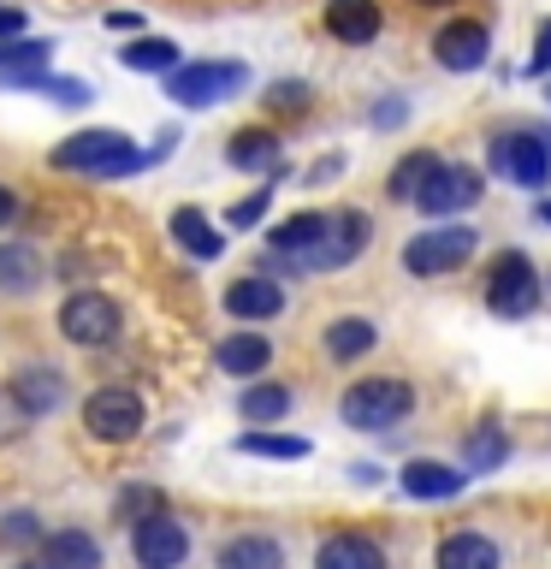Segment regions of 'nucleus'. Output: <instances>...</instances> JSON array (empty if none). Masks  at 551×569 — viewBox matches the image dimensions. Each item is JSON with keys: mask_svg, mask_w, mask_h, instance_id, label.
Masks as SVG:
<instances>
[{"mask_svg": "<svg viewBox=\"0 0 551 569\" xmlns=\"http://www.w3.org/2000/svg\"><path fill=\"white\" fill-rule=\"evenodd\" d=\"M53 172H89V178H124L142 167V154L131 149V137L113 131V124H89V131L66 137L60 149L48 154Z\"/></svg>", "mask_w": 551, "mask_h": 569, "instance_id": "1", "label": "nucleus"}, {"mask_svg": "<svg viewBox=\"0 0 551 569\" xmlns=\"http://www.w3.org/2000/svg\"><path fill=\"white\" fill-rule=\"evenodd\" d=\"M409 409H415V386L398 380V373H373V380H355L344 398H338V421L355 427V433H385L398 427Z\"/></svg>", "mask_w": 551, "mask_h": 569, "instance_id": "2", "label": "nucleus"}, {"mask_svg": "<svg viewBox=\"0 0 551 569\" xmlns=\"http://www.w3.org/2000/svg\"><path fill=\"white\" fill-rule=\"evenodd\" d=\"M249 89V66L243 60H190L167 71V101L178 107H220Z\"/></svg>", "mask_w": 551, "mask_h": 569, "instance_id": "3", "label": "nucleus"}, {"mask_svg": "<svg viewBox=\"0 0 551 569\" xmlns=\"http://www.w3.org/2000/svg\"><path fill=\"white\" fill-rule=\"evenodd\" d=\"M480 249V231L474 226H433V231H415V238L403 243V267L415 279H439V273H457V267H469V256Z\"/></svg>", "mask_w": 551, "mask_h": 569, "instance_id": "4", "label": "nucleus"}, {"mask_svg": "<svg viewBox=\"0 0 551 569\" xmlns=\"http://www.w3.org/2000/svg\"><path fill=\"white\" fill-rule=\"evenodd\" d=\"M83 427L96 445H131L142 427H149V409L131 386H101L83 398Z\"/></svg>", "mask_w": 551, "mask_h": 569, "instance_id": "5", "label": "nucleus"}, {"mask_svg": "<svg viewBox=\"0 0 551 569\" xmlns=\"http://www.w3.org/2000/svg\"><path fill=\"white\" fill-rule=\"evenodd\" d=\"M124 327V315H119V302L96 291V284H83V291H71L60 302V332L71 338L78 350H101V345H113Z\"/></svg>", "mask_w": 551, "mask_h": 569, "instance_id": "6", "label": "nucleus"}, {"mask_svg": "<svg viewBox=\"0 0 551 569\" xmlns=\"http://www.w3.org/2000/svg\"><path fill=\"white\" fill-rule=\"evenodd\" d=\"M533 302H540V273H533V261L522 249H504L487 267V309L498 320H522V315H533Z\"/></svg>", "mask_w": 551, "mask_h": 569, "instance_id": "7", "label": "nucleus"}, {"mask_svg": "<svg viewBox=\"0 0 551 569\" xmlns=\"http://www.w3.org/2000/svg\"><path fill=\"white\" fill-rule=\"evenodd\" d=\"M492 172L510 178L522 190H545L551 184V142L545 131H498L492 137Z\"/></svg>", "mask_w": 551, "mask_h": 569, "instance_id": "8", "label": "nucleus"}, {"mask_svg": "<svg viewBox=\"0 0 551 569\" xmlns=\"http://www.w3.org/2000/svg\"><path fill=\"white\" fill-rule=\"evenodd\" d=\"M480 196H487V178H480L474 167H457V160H439V167H433V178H427V184H421V196H415V208H421V213H433V220H451V213L474 208Z\"/></svg>", "mask_w": 551, "mask_h": 569, "instance_id": "9", "label": "nucleus"}, {"mask_svg": "<svg viewBox=\"0 0 551 569\" xmlns=\"http://www.w3.org/2000/svg\"><path fill=\"white\" fill-rule=\"evenodd\" d=\"M184 558H190V528L172 522V510L131 522V563L137 569H178Z\"/></svg>", "mask_w": 551, "mask_h": 569, "instance_id": "10", "label": "nucleus"}, {"mask_svg": "<svg viewBox=\"0 0 551 569\" xmlns=\"http://www.w3.org/2000/svg\"><path fill=\"white\" fill-rule=\"evenodd\" d=\"M368 238H373L368 213H362V208H338L332 226H327V238H320V249L302 261V273H332V267H350V261L368 249Z\"/></svg>", "mask_w": 551, "mask_h": 569, "instance_id": "11", "label": "nucleus"}, {"mask_svg": "<svg viewBox=\"0 0 551 569\" xmlns=\"http://www.w3.org/2000/svg\"><path fill=\"white\" fill-rule=\"evenodd\" d=\"M7 391L18 398V409H24L30 421H42V416H53V409L71 398V380L60 368H48V362H30V368H18L7 380Z\"/></svg>", "mask_w": 551, "mask_h": 569, "instance_id": "12", "label": "nucleus"}, {"mask_svg": "<svg viewBox=\"0 0 551 569\" xmlns=\"http://www.w3.org/2000/svg\"><path fill=\"white\" fill-rule=\"evenodd\" d=\"M487 53H492V36H487V24H474V18H457V24H444L433 36V60L444 71H480Z\"/></svg>", "mask_w": 551, "mask_h": 569, "instance_id": "13", "label": "nucleus"}, {"mask_svg": "<svg viewBox=\"0 0 551 569\" xmlns=\"http://www.w3.org/2000/svg\"><path fill=\"white\" fill-rule=\"evenodd\" d=\"M226 315L231 320H273V315H284V284L279 279H267V273H243V279H231L226 284Z\"/></svg>", "mask_w": 551, "mask_h": 569, "instance_id": "14", "label": "nucleus"}, {"mask_svg": "<svg viewBox=\"0 0 551 569\" xmlns=\"http://www.w3.org/2000/svg\"><path fill=\"white\" fill-rule=\"evenodd\" d=\"M213 362H220V373H231V380H261L267 362H273V345H267V332H226L220 345H213Z\"/></svg>", "mask_w": 551, "mask_h": 569, "instance_id": "15", "label": "nucleus"}, {"mask_svg": "<svg viewBox=\"0 0 551 569\" xmlns=\"http://www.w3.org/2000/svg\"><path fill=\"white\" fill-rule=\"evenodd\" d=\"M167 238L184 249L190 261H220L226 256V238H220V226L208 220L202 208H172V220H167Z\"/></svg>", "mask_w": 551, "mask_h": 569, "instance_id": "16", "label": "nucleus"}, {"mask_svg": "<svg viewBox=\"0 0 551 569\" xmlns=\"http://www.w3.org/2000/svg\"><path fill=\"white\" fill-rule=\"evenodd\" d=\"M433 569H504V558H498V546L480 528H457V533L439 540Z\"/></svg>", "mask_w": 551, "mask_h": 569, "instance_id": "17", "label": "nucleus"}, {"mask_svg": "<svg viewBox=\"0 0 551 569\" xmlns=\"http://www.w3.org/2000/svg\"><path fill=\"white\" fill-rule=\"evenodd\" d=\"M398 487L409 492V498H457L462 487H469V475L462 469H451V462H433V457H415V462H403V475H398Z\"/></svg>", "mask_w": 551, "mask_h": 569, "instance_id": "18", "label": "nucleus"}, {"mask_svg": "<svg viewBox=\"0 0 551 569\" xmlns=\"http://www.w3.org/2000/svg\"><path fill=\"white\" fill-rule=\"evenodd\" d=\"M314 569H385V546L368 533H327L314 551Z\"/></svg>", "mask_w": 551, "mask_h": 569, "instance_id": "19", "label": "nucleus"}, {"mask_svg": "<svg viewBox=\"0 0 551 569\" xmlns=\"http://www.w3.org/2000/svg\"><path fill=\"white\" fill-rule=\"evenodd\" d=\"M0 291H7V297L42 291V249H36L30 238L0 243Z\"/></svg>", "mask_w": 551, "mask_h": 569, "instance_id": "20", "label": "nucleus"}, {"mask_svg": "<svg viewBox=\"0 0 551 569\" xmlns=\"http://www.w3.org/2000/svg\"><path fill=\"white\" fill-rule=\"evenodd\" d=\"M213 569H284V546L273 533H231L213 551Z\"/></svg>", "mask_w": 551, "mask_h": 569, "instance_id": "21", "label": "nucleus"}, {"mask_svg": "<svg viewBox=\"0 0 551 569\" xmlns=\"http://www.w3.org/2000/svg\"><path fill=\"white\" fill-rule=\"evenodd\" d=\"M380 7L373 0H327V36H338V42H350V48H362L380 36Z\"/></svg>", "mask_w": 551, "mask_h": 569, "instance_id": "22", "label": "nucleus"}, {"mask_svg": "<svg viewBox=\"0 0 551 569\" xmlns=\"http://www.w3.org/2000/svg\"><path fill=\"white\" fill-rule=\"evenodd\" d=\"M291 386H279V380H249L243 391H238V416L249 421V427H279L284 416H291Z\"/></svg>", "mask_w": 551, "mask_h": 569, "instance_id": "23", "label": "nucleus"}, {"mask_svg": "<svg viewBox=\"0 0 551 569\" xmlns=\"http://www.w3.org/2000/svg\"><path fill=\"white\" fill-rule=\"evenodd\" d=\"M226 160L238 172H279V137L267 124H243V131H231Z\"/></svg>", "mask_w": 551, "mask_h": 569, "instance_id": "24", "label": "nucleus"}, {"mask_svg": "<svg viewBox=\"0 0 551 569\" xmlns=\"http://www.w3.org/2000/svg\"><path fill=\"white\" fill-rule=\"evenodd\" d=\"M0 89H18V96H48V101H66V107H89L83 78H48V71H0Z\"/></svg>", "mask_w": 551, "mask_h": 569, "instance_id": "25", "label": "nucleus"}, {"mask_svg": "<svg viewBox=\"0 0 551 569\" xmlns=\"http://www.w3.org/2000/svg\"><path fill=\"white\" fill-rule=\"evenodd\" d=\"M42 558L53 569H101V540L83 528H53L42 533Z\"/></svg>", "mask_w": 551, "mask_h": 569, "instance_id": "26", "label": "nucleus"}, {"mask_svg": "<svg viewBox=\"0 0 551 569\" xmlns=\"http://www.w3.org/2000/svg\"><path fill=\"white\" fill-rule=\"evenodd\" d=\"M231 451H238V457H273V462H302V457H309V439H297V433H279V427H243V433L231 439Z\"/></svg>", "mask_w": 551, "mask_h": 569, "instance_id": "27", "label": "nucleus"}, {"mask_svg": "<svg viewBox=\"0 0 551 569\" xmlns=\"http://www.w3.org/2000/svg\"><path fill=\"white\" fill-rule=\"evenodd\" d=\"M373 345H380V327L362 320V315H344V320L327 327V356L332 362H355V356H368Z\"/></svg>", "mask_w": 551, "mask_h": 569, "instance_id": "28", "label": "nucleus"}, {"mask_svg": "<svg viewBox=\"0 0 551 569\" xmlns=\"http://www.w3.org/2000/svg\"><path fill=\"white\" fill-rule=\"evenodd\" d=\"M504 457H510V439H504V427H492V421L474 427V433L462 439V475H469V480L474 475H492Z\"/></svg>", "mask_w": 551, "mask_h": 569, "instance_id": "29", "label": "nucleus"}, {"mask_svg": "<svg viewBox=\"0 0 551 569\" xmlns=\"http://www.w3.org/2000/svg\"><path fill=\"white\" fill-rule=\"evenodd\" d=\"M433 167H439V154L433 149H409L398 167H391V178H385V196L391 202H415L421 196V184L433 178Z\"/></svg>", "mask_w": 551, "mask_h": 569, "instance_id": "30", "label": "nucleus"}, {"mask_svg": "<svg viewBox=\"0 0 551 569\" xmlns=\"http://www.w3.org/2000/svg\"><path fill=\"white\" fill-rule=\"evenodd\" d=\"M119 60L131 71H154V78H167L172 66H184V53H178L172 36H137L131 48H119Z\"/></svg>", "mask_w": 551, "mask_h": 569, "instance_id": "31", "label": "nucleus"}, {"mask_svg": "<svg viewBox=\"0 0 551 569\" xmlns=\"http://www.w3.org/2000/svg\"><path fill=\"white\" fill-rule=\"evenodd\" d=\"M142 516H167V492L131 480V487L113 492V522H142Z\"/></svg>", "mask_w": 551, "mask_h": 569, "instance_id": "32", "label": "nucleus"}, {"mask_svg": "<svg viewBox=\"0 0 551 569\" xmlns=\"http://www.w3.org/2000/svg\"><path fill=\"white\" fill-rule=\"evenodd\" d=\"M48 53L53 42H42V36H7L0 42V71H42Z\"/></svg>", "mask_w": 551, "mask_h": 569, "instance_id": "33", "label": "nucleus"}, {"mask_svg": "<svg viewBox=\"0 0 551 569\" xmlns=\"http://www.w3.org/2000/svg\"><path fill=\"white\" fill-rule=\"evenodd\" d=\"M42 522H36V510H7L0 516V546H42Z\"/></svg>", "mask_w": 551, "mask_h": 569, "instance_id": "34", "label": "nucleus"}, {"mask_svg": "<svg viewBox=\"0 0 551 569\" xmlns=\"http://www.w3.org/2000/svg\"><path fill=\"white\" fill-rule=\"evenodd\" d=\"M273 113H309V83H297V78H279V83H267V96H261Z\"/></svg>", "mask_w": 551, "mask_h": 569, "instance_id": "35", "label": "nucleus"}, {"mask_svg": "<svg viewBox=\"0 0 551 569\" xmlns=\"http://www.w3.org/2000/svg\"><path fill=\"white\" fill-rule=\"evenodd\" d=\"M267 202H273V190H256V196H243V202L226 213V226H231V231H249V226H261V220H267Z\"/></svg>", "mask_w": 551, "mask_h": 569, "instance_id": "36", "label": "nucleus"}, {"mask_svg": "<svg viewBox=\"0 0 551 569\" xmlns=\"http://www.w3.org/2000/svg\"><path fill=\"white\" fill-rule=\"evenodd\" d=\"M24 433H30V416L18 409V398H12V391L0 386V445H7V439H24Z\"/></svg>", "mask_w": 551, "mask_h": 569, "instance_id": "37", "label": "nucleus"}, {"mask_svg": "<svg viewBox=\"0 0 551 569\" xmlns=\"http://www.w3.org/2000/svg\"><path fill=\"white\" fill-rule=\"evenodd\" d=\"M528 71L540 78V71H551V18L540 24V42H533V60H528Z\"/></svg>", "mask_w": 551, "mask_h": 569, "instance_id": "38", "label": "nucleus"}, {"mask_svg": "<svg viewBox=\"0 0 551 569\" xmlns=\"http://www.w3.org/2000/svg\"><path fill=\"white\" fill-rule=\"evenodd\" d=\"M7 36H24V12L18 7H0V42H7Z\"/></svg>", "mask_w": 551, "mask_h": 569, "instance_id": "39", "label": "nucleus"}, {"mask_svg": "<svg viewBox=\"0 0 551 569\" xmlns=\"http://www.w3.org/2000/svg\"><path fill=\"white\" fill-rule=\"evenodd\" d=\"M403 113H409L403 101H380V107H373V124H403Z\"/></svg>", "mask_w": 551, "mask_h": 569, "instance_id": "40", "label": "nucleus"}, {"mask_svg": "<svg viewBox=\"0 0 551 569\" xmlns=\"http://www.w3.org/2000/svg\"><path fill=\"white\" fill-rule=\"evenodd\" d=\"M12 220H18V196H12L7 184H0V231H7Z\"/></svg>", "mask_w": 551, "mask_h": 569, "instance_id": "41", "label": "nucleus"}, {"mask_svg": "<svg viewBox=\"0 0 551 569\" xmlns=\"http://www.w3.org/2000/svg\"><path fill=\"white\" fill-rule=\"evenodd\" d=\"M338 167H344V160H338V154H327V160H320V167L309 172V184H327V178H338Z\"/></svg>", "mask_w": 551, "mask_h": 569, "instance_id": "42", "label": "nucleus"}, {"mask_svg": "<svg viewBox=\"0 0 551 569\" xmlns=\"http://www.w3.org/2000/svg\"><path fill=\"white\" fill-rule=\"evenodd\" d=\"M350 475H355V487H373V480H380V469H373V462H355Z\"/></svg>", "mask_w": 551, "mask_h": 569, "instance_id": "43", "label": "nucleus"}, {"mask_svg": "<svg viewBox=\"0 0 551 569\" xmlns=\"http://www.w3.org/2000/svg\"><path fill=\"white\" fill-rule=\"evenodd\" d=\"M12 569H53V563H48V558H18Z\"/></svg>", "mask_w": 551, "mask_h": 569, "instance_id": "44", "label": "nucleus"}, {"mask_svg": "<svg viewBox=\"0 0 551 569\" xmlns=\"http://www.w3.org/2000/svg\"><path fill=\"white\" fill-rule=\"evenodd\" d=\"M415 7H451V0H415Z\"/></svg>", "mask_w": 551, "mask_h": 569, "instance_id": "45", "label": "nucleus"}, {"mask_svg": "<svg viewBox=\"0 0 551 569\" xmlns=\"http://www.w3.org/2000/svg\"><path fill=\"white\" fill-rule=\"evenodd\" d=\"M540 220H545V226H551V202H540Z\"/></svg>", "mask_w": 551, "mask_h": 569, "instance_id": "46", "label": "nucleus"}]
</instances>
